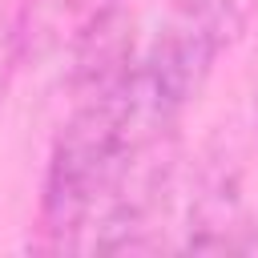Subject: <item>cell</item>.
Masks as SVG:
<instances>
[{"instance_id": "cell-1", "label": "cell", "mask_w": 258, "mask_h": 258, "mask_svg": "<svg viewBox=\"0 0 258 258\" xmlns=\"http://www.w3.org/2000/svg\"><path fill=\"white\" fill-rule=\"evenodd\" d=\"M258 0H169L153 40L137 56V85L153 113L181 121L218 60L242 40Z\"/></svg>"}, {"instance_id": "cell-3", "label": "cell", "mask_w": 258, "mask_h": 258, "mask_svg": "<svg viewBox=\"0 0 258 258\" xmlns=\"http://www.w3.org/2000/svg\"><path fill=\"white\" fill-rule=\"evenodd\" d=\"M20 40H16V12H4L0 8V101L12 85V73L20 69Z\"/></svg>"}, {"instance_id": "cell-2", "label": "cell", "mask_w": 258, "mask_h": 258, "mask_svg": "<svg viewBox=\"0 0 258 258\" xmlns=\"http://www.w3.org/2000/svg\"><path fill=\"white\" fill-rule=\"evenodd\" d=\"M117 0H20L16 40L24 64H44L56 56H77L109 20Z\"/></svg>"}]
</instances>
